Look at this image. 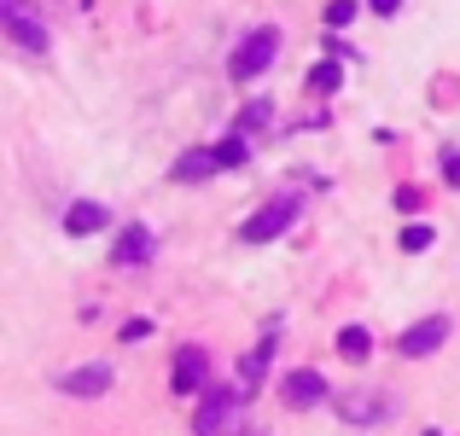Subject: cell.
Instances as JSON below:
<instances>
[{"instance_id":"1","label":"cell","mask_w":460,"mask_h":436,"mask_svg":"<svg viewBox=\"0 0 460 436\" xmlns=\"http://www.w3.org/2000/svg\"><path fill=\"white\" fill-rule=\"evenodd\" d=\"M292 222H297V198H269L245 227H239V245H269V239H280Z\"/></svg>"},{"instance_id":"2","label":"cell","mask_w":460,"mask_h":436,"mask_svg":"<svg viewBox=\"0 0 460 436\" xmlns=\"http://www.w3.org/2000/svg\"><path fill=\"white\" fill-rule=\"evenodd\" d=\"M274 53H280V30H251L245 41L234 47V65H227V70H234L239 82H245V76H262V70L274 65Z\"/></svg>"},{"instance_id":"3","label":"cell","mask_w":460,"mask_h":436,"mask_svg":"<svg viewBox=\"0 0 460 436\" xmlns=\"http://www.w3.org/2000/svg\"><path fill=\"white\" fill-rule=\"evenodd\" d=\"M0 18H6V30H12V41L23 47V53H47V23L35 18L23 0H0Z\"/></svg>"},{"instance_id":"4","label":"cell","mask_w":460,"mask_h":436,"mask_svg":"<svg viewBox=\"0 0 460 436\" xmlns=\"http://www.w3.org/2000/svg\"><path fill=\"white\" fill-rule=\"evenodd\" d=\"M234 425H239V396H234V390H204L199 436H227Z\"/></svg>"},{"instance_id":"5","label":"cell","mask_w":460,"mask_h":436,"mask_svg":"<svg viewBox=\"0 0 460 436\" xmlns=\"http://www.w3.org/2000/svg\"><path fill=\"white\" fill-rule=\"evenodd\" d=\"M443 337H449V320H443V314H431V320L408 326V332L396 337V349H402L408 361H420V355H438V349H443Z\"/></svg>"},{"instance_id":"6","label":"cell","mask_w":460,"mask_h":436,"mask_svg":"<svg viewBox=\"0 0 460 436\" xmlns=\"http://www.w3.org/2000/svg\"><path fill=\"white\" fill-rule=\"evenodd\" d=\"M332 407H338V419H349V425H373V419L391 414V402H385V396H373V390H344Z\"/></svg>"},{"instance_id":"7","label":"cell","mask_w":460,"mask_h":436,"mask_svg":"<svg viewBox=\"0 0 460 436\" xmlns=\"http://www.w3.org/2000/svg\"><path fill=\"white\" fill-rule=\"evenodd\" d=\"M210 384V355L204 349H181L175 355V396H199Z\"/></svg>"},{"instance_id":"8","label":"cell","mask_w":460,"mask_h":436,"mask_svg":"<svg viewBox=\"0 0 460 436\" xmlns=\"http://www.w3.org/2000/svg\"><path fill=\"white\" fill-rule=\"evenodd\" d=\"M280 396H286L292 407H321V402H326V379H321V372H309V367H297V372H286Z\"/></svg>"},{"instance_id":"9","label":"cell","mask_w":460,"mask_h":436,"mask_svg":"<svg viewBox=\"0 0 460 436\" xmlns=\"http://www.w3.org/2000/svg\"><path fill=\"white\" fill-rule=\"evenodd\" d=\"M58 390H65V396H105V390H111V367H105V361L76 367V372H65V379H58Z\"/></svg>"},{"instance_id":"10","label":"cell","mask_w":460,"mask_h":436,"mask_svg":"<svg viewBox=\"0 0 460 436\" xmlns=\"http://www.w3.org/2000/svg\"><path fill=\"white\" fill-rule=\"evenodd\" d=\"M111 222V215H105V204H93V198H76L65 210V233L70 239H88V233H100V227Z\"/></svg>"},{"instance_id":"11","label":"cell","mask_w":460,"mask_h":436,"mask_svg":"<svg viewBox=\"0 0 460 436\" xmlns=\"http://www.w3.org/2000/svg\"><path fill=\"white\" fill-rule=\"evenodd\" d=\"M146 257H152V233H146V227H123V239H117L111 262H117V268H140Z\"/></svg>"},{"instance_id":"12","label":"cell","mask_w":460,"mask_h":436,"mask_svg":"<svg viewBox=\"0 0 460 436\" xmlns=\"http://www.w3.org/2000/svg\"><path fill=\"white\" fill-rule=\"evenodd\" d=\"M269 355H274V337H262V344L251 349L245 361H239V384H245V390H257V384H262V372H269Z\"/></svg>"},{"instance_id":"13","label":"cell","mask_w":460,"mask_h":436,"mask_svg":"<svg viewBox=\"0 0 460 436\" xmlns=\"http://www.w3.org/2000/svg\"><path fill=\"white\" fill-rule=\"evenodd\" d=\"M338 355L344 361H367L373 355V332L367 326H344V332H338Z\"/></svg>"},{"instance_id":"14","label":"cell","mask_w":460,"mask_h":436,"mask_svg":"<svg viewBox=\"0 0 460 436\" xmlns=\"http://www.w3.org/2000/svg\"><path fill=\"white\" fill-rule=\"evenodd\" d=\"M216 169H222V163H216V152H187L175 163V180H210Z\"/></svg>"},{"instance_id":"15","label":"cell","mask_w":460,"mask_h":436,"mask_svg":"<svg viewBox=\"0 0 460 436\" xmlns=\"http://www.w3.org/2000/svg\"><path fill=\"white\" fill-rule=\"evenodd\" d=\"M210 152H216V163H222V169H239L251 157V145H245V135H227L222 145H210Z\"/></svg>"},{"instance_id":"16","label":"cell","mask_w":460,"mask_h":436,"mask_svg":"<svg viewBox=\"0 0 460 436\" xmlns=\"http://www.w3.org/2000/svg\"><path fill=\"white\" fill-rule=\"evenodd\" d=\"M338 82H344V70H338L332 58H326V65H314V70H309V88H321V93H332Z\"/></svg>"},{"instance_id":"17","label":"cell","mask_w":460,"mask_h":436,"mask_svg":"<svg viewBox=\"0 0 460 436\" xmlns=\"http://www.w3.org/2000/svg\"><path fill=\"white\" fill-rule=\"evenodd\" d=\"M431 239H438V233L420 222V227H408V233H402V250H414V257H420V250H431Z\"/></svg>"},{"instance_id":"18","label":"cell","mask_w":460,"mask_h":436,"mask_svg":"<svg viewBox=\"0 0 460 436\" xmlns=\"http://www.w3.org/2000/svg\"><path fill=\"white\" fill-rule=\"evenodd\" d=\"M349 18H356V0H332V6H326V23H332V30H344Z\"/></svg>"},{"instance_id":"19","label":"cell","mask_w":460,"mask_h":436,"mask_svg":"<svg viewBox=\"0 0 460 436\" xmlns=\"http://www.w3.org/2000/svg\"><path fill=\"white\" fill-rule=\"evenodd\" d=\"M239 123H245V128H262V123H269V100L245 105V117H239Z\"/></svg>"},{"instance_id":"20","label":"cell","mask_w":460,"mask_h":436,"mask_svg":"<svg viewBox=\"0 0 460 436\" xmlns=\"http://www.w3.org/2000/svg\"><path fill=\"white\" fill-rule=\"evenodd\" d=\"M140 337H152V320H128L123 326V344H140Z\"/></svg>"},{"instance_id":"21","label":"cell","mask_w":460,"mask_h":436,"mask_svg":"<svg viewBox=\"0 0 460 436\" xmlns=\"http://www.w3.org/2000/svg\"><path fill=\"white\" fill-rule=\"evenodd\" d=\"M443 180L460 187V152H443Z\"/></svg>"},{"instance_id":"22","label":"cell","mask_w":460,"mask_h":436,"mask_svg":"<svg viewBox=\"0 0 460 436\" xmlns=\"http://www.w3.org/2000/svg\"><path fill=\"white\" fill-rule=\"evenodd\" d=\"M367 6H373V12H379V18H391V12H396V6H402V0H367Z\"/></svg>"}]
</instances>
